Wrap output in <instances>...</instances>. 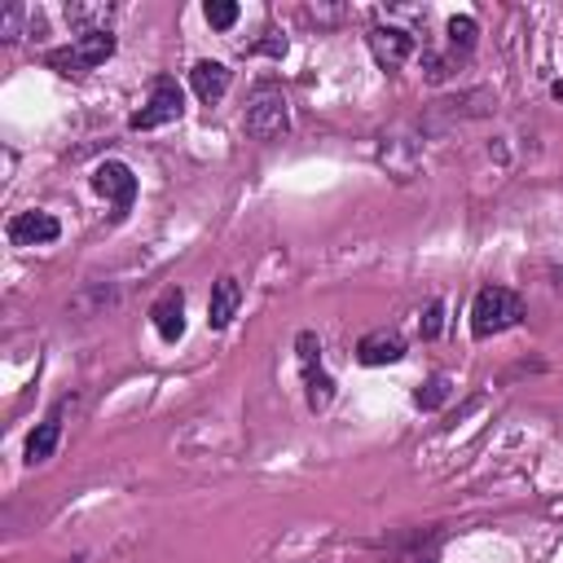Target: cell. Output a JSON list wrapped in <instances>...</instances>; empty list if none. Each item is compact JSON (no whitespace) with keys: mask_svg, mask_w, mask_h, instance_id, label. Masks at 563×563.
<instances>
[{"mask_svg":"<svg viewBox=\"0 0 563 563\" xmlns=\"http://www.w3.org/2000/svg\"><path fill=\"white\" fill-rule=\"evenodd\" d=\"M189 88L198 93V101H203V106H216L224 93H230V66H224V62H211V58L194 62V71H189Z\"/></svg>","mask_w":563,"mask_h":563,"instance_id":"14","label":"cell"},{"mask_svg":"<svg viewBox=\"0 0 563 563\" xmlns=\"http://www.w3.org/2000/svg\"><path fill=\"white\" fill-rule=\"evenodd\" d=\"M93 189H97L101 198H110V207H115V220H124V216L133 211V203H137V176H133V168H128L124 159L97 163V168H93Z\"/></svg>","mask_w":563,"mask_h":563,"instance_id":"6","label":"cell"},{"mask_svg":"<svg viewBox=\"0 0 563 563\" xmlns=\"http://www.w3.org/2000/svg\"><path fill=\"white\" fill-rule=\"evenodd\" d=\"M418 330H423V340H436V334L444 330V299H431L418 317Z\"/></svg>","mask_w":563,"mask_h":563,"instance_id":"20","label":"cell"},{"mask_svg":"<svg viewBox=\"0 0 563 563\" xmlns=\"http://www.w3.org/2000/svg\"><path fill=\"white\" fill-rule=\"evenodd\" d=\"M295 357H299L308 409H313V414L330 409V401H334V379H330L326 366H321V340H317V330H299V334H295Z\"/></svg>","mask_w":563,"mask_h":563,"instance_id":"5","label":"cell"},{"mask_svg":"<svg viewBox=\"0 0 563 563\" xmlns=\"http://www.w3.org/2000/svg\"><path fill=\"white\" fill-rule=\"evenodd\" d=\"M150 321H155V330H159V340L163 344H176L181 334H185V291H163L159 295V304L150 308Z\"/></svg>","mask_w":563,"mask_h":563,"instance_id":"13","label":"cell"},{"mask_svg":"<svg viewBox=\"0 0 563 563\" xmlns=\"http://www.w3.org/2000/svg\"><path fill=\"white\" fill-rule=\"evenodd\" d=\"M444 32H449V53H463V58H467V53L476 49V36H480V23L463 14V19H449V27H444Z\"/></svg>","mask_w":563,"mask_h":563,"instance_id":"16","label":"cell"},{"mask_svg":"<svg viewBox=\"0 0 563 563\" xmlns=\"http://www.w3.org/2000/svg\"><path fill=\"white\" fill-rule=\"evenodd\" d=\"M243 128H247L252 142H265V146L282 142V137L291 133V106H286V93H282L278 84L260 79V84L252 88L247 110H243Z\"/></svg>","mask_w":563,"mask_h":563,"instance_id":"1","label":"cell"},{"mask_svg":"<svg viewBox=\"0 0 563 563\" xmlns=\"http://www.w3.org/2000/svg\"><path fill=\"white\" fill-rule=\"evenodd\" d=\"M66 409H71V396H62L49 414H45V423H36V431L27 436V444H23V458H27V467H36V463H49L53 454H58V440H62V418H66Z\"/></svg>","mask_w":563,"mask_h":563,"instance_id":"10","label":"cell"},{"mask_svg":"<svg viewBox=\"0 0 563 563\" xmlns=\"http://www.w3.org/2000/svg\"><path fill=\"white\" fill-rule=\"evenodd\" d=\"M5 234H10L14 247H49V243L62 238V224L49 211H19V216H10Z\"/></svg>","mask_w":563,"mask_h":563,"instance_id":"8","label":"cell"},{"mask_svg":"<svg viewBox=\"0 0 563 563\" xmlns=\"http://www.w3.org/2000/svg\"><path fill=\"white\" fill-rule=\"evenodd\" d=\"M550 93H554L559 101H563V79H554V84H550Z\"/></svg>","mask_w":563,"mask_h":563,"instance_id":"22","label":"cell"},{"mask_svg":"<svg viewBox=\"0 0 563 563\" xmlns=\"http://www.w3.org/2000/svg\"><path fill=\"white\" fill-rule=\"evenodd\" d=\"M238 308H243V286H238V278H216V286H211V299H207V326L211 330H224L234 317H238Z\"/></svg>","mask_w":563,"mask_h":563,"instance_id":"12","label":"cell"},{"mask_svg":"<svg viewBox=\"0 0 563 563\" xmlns=\"http://www.w3.org/2000/svg\"><path fill=\"white\" fill-rule=\"evenodd\" d=\"M379 163H383L396 181H414V172H418V163H423V142L409 137L405 128L383 133V142H379Z\"/></svg>","mask_w":563,"mask_h":563,"instance_id":"7","label":"cell"},{"mask_svg":"<svg viewBox=\"0 0 563 563\" xmlns=\"http://www.w3.org/2000/svg\"><path fill=\"white\" fill-rule=\"evenodd\" d=\"M366 45H370V53H375V62L383 71H401L414 58V36L401 32V27H392V23H375L370 36H366Z\"/></svg>","mask_w":563,"mask_h":563,"instance_id":"9","label":"cell"},{"mask_svg":"<svg viewBox=\"0 0 563 563\" xmlns=\"http://www.w3.org/2000/svg\"><path fill=\"white\" fill-rule=\"evenodd\" d=\"M110 19H115V5H66V23L79 27V36L88 32H110Z\"/></svg>","mask_w":563,"mask_h":563,"instance_id":"15","label":"cell"},{"mask_svg":"<svg viewBox=\"0 0 563 563\" xmlns=\"http://www.w3.org/2000/svg\"><path fill=\"white\" fill-rule=\"evenodd\" d=\"M181 115H185V93H181V84H176L172 75H155L150 97H146V106L137 110V115L128 120V128H133V133H155V128L176 124Z\"/></svg>","mask_w":563,"mask_h":563,"instance_id":"4","label":"cell"},{"mask_svg":"<svg viewBox=\"0 0 563 563\" xmlns=\"http://www.w3.org/2000/svg\"><path fill=\"white\" fill-rule=\"evenodd\" d=\"M444 401H449V375H431V379L414 392V405H418V409H427V414H431V409H440Z\"/></svg>","mask_w":563,"mask_h":563,"instance_id":"17","label":"cell"},{"mask_svg":"<svg viewBox=\"0 0 563 563\" xmlns=\"http://www.w3.org/2000/svg\"><path fill=\"white\" fill-rule=\"evenodd\" d=\"M405 357V340L396 330H370V334H362V344H357V362L362 366H396Z\"/></svg>","mask_w":563,"mask_h":563,"instance_id":"11","label":"cell"},{"mask_svg":"<svg viewBox=\"0 0 563 563\" xmlns=\"http://www.w3.org/2000/svg\"><path fill=\"white\" fill-rule=\"evenodd\" d=\"M23 19H27V5H5V10H0V40H19L23 36Z\"/></svg>","mask_w":563,"mask_h":563,"instance_id":"19","label":"cell"},{"mask_svg":"<svg viewBox=\"0 0 563 563\" xmlns=\"http://www.w3.org/2000/svg\"><path fill=\"white\" fill-rule=\"evenodd\" d=\"M524 321V299L511 286H480L472 304V334L476 340H493V334L511 330Z\"/></svg>","mask_w":563,"mask_h":563,"instance_id":"2","label":"cell"},{"mask_svg":"<svg viewBox=\"0 0 563 563\" xmlns=\"http://www.w3.org/2000/svg\"><path fill=\"white\" fill-rule=\"evenodd\" d=\"M203 19H207L216 32H230V27L238 23V5H234V0H207V5H203Z\"/></svg>","mask_w":563,"mask_h":563,"instance_id":"18","label":"cell"},{"mask_svg":"<svg viewBox=\"0 0 563 563\" xmlns=\"http://www.w3.org/2000/svg\"><path fill=\"white\" fill-rule=\"evenodd\" d=\"M252 53H273V58H282V53H286V40H282V36L260 40V45H252Z\"/></svg>","mask_w":563,"mask_h":563,"instance_id":"21","label":"cell"},{"mask_svg":"<svg viewBox=\"0 0 563 563\" xmlns=\"http://www.w3.org/2000/svg\"><path fill=\"white\" fill-rule=\"evenodd\" d=\"M110 53H115V36L110 32H88V36H75L71 45H62V49H49L45 66H53L58 75H84V71L101 66Z\"/></svg>","mask_w":563,"mask_h":563,"instance_id":"3","label":"cell"}]
</instances>
